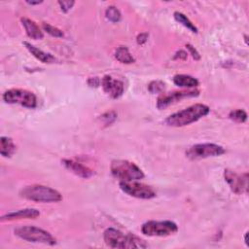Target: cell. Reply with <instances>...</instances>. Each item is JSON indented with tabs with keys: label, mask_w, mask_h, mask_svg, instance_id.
<instances>
[{
	"label": "cell",
	"mask_w": 249,
	"mask_h": 249,
	"mask_svg": "<svg viewBox=\"0 0 249 249\" xmlns=\"http://www.w3.org/2000/svg\"><path fill=\"white\" fill-rule=\"evenodd\" d=\"M225 180L229 184L231 190L236 194L241 195L243 193H247L248 191V173H242L237 174L236 172L225 169L224 172Z\"/></svg>",
	"instance_id": "obj_11"
},
{
	"label": "cell",
	"mask_w": 249,
	"mask_h": 249,
	"mask_svg": "<svg viewBox=\"0 0 249 249\" xmlns=\"http://www.w3.org/2000/svg\"><path fill=\"white\" fill-rule=\"evenodd\" d=\"M105 16L112 22H118L121 19V13L115 6H109L105 11Z\"/></svg>",
	"instance_id": "obj_22"
},
{
	"label": "cell",
	"mask_w": 249,
	"mask_h": 249,
	"mask_svg": "<svg viewBox=\"0 0 249 249\" xmlns=\"http://www.w3.org/2000/svg\"><path fill=\"white\" fill-rule=\"evenodd\" d=\"M209 112L210 109L207 105L196 103L174 114H171L165 119L164 122L169 126H185L205 117L209 114Z\"/></svg>",
	"instance_id": "obj_1"
},
{
	"label": "cell",
	"mask_w": 249,
	"mask_h": 249,
	"mask_svg": "<svg viewBox=\"0 0 249 249\" xmlns=\"http://www.w3.org/2000/svg\"><path fill=\"white\" fill-rule=\"evenodd\" d=\"M14 232L19 238L29 242L43 243L47 245H54L56 243L55 238L49 231L38 227L21 226L16 228Z\"/></svg>",
	"instance_id": "obj_5"
},
{
	"label": "cell",
	"mask_w": 249,
	"mask_h": 249,
	"mask_svg": "<svg viewBox=\"0 0 249 249\" xmlns=\"http://www.w3.org/2000/svg\"><path fill=\"white\" fill-rule=\"evenodd\" d=\"M164 83L159 80L156 81H152L149 85H148V89L151 93H161L162 90L164 89Z\"/></svg>",
	"instance_id": "obj_23"
},
{
	"label": "cell",
	"mask_w": 249,
	"mask_h": 249,
	"mask_svg": "<svg viewBox=\"0 0 249 249\" xmlns=\"http://www.w3.org/2000/svg\"><path fill=\"white\" fill-rule=\"evenodd\" d=\"M3 99L9 104H19L23 107L33 109L37 105L36 95L26 89H11L4 92Z\"/></svg>",
	"instance_id": "obj_7"
},
{
	"label": "cell",
	"mask_w": 249,
	"mask_h": 249,
	"mask_svg": "<svg viewBox=\"0 0 249 249\" xmlns=\"http://www.w3.org/2000/svg\"><path fill=\"white\" fill-rule=\"evenodd\" d=\"M20 22L24 27L25 32L29 38L33 40H40L44 37L43 32L41 31L39 26L35 23V21H33L32 19L23 17L20 18Z\"/></svg>",
	"instance_id": "obj_15"
},
{
	"label": "cell",
	"mask_w": 249,
	"mask_h": 249,
	"mask_svg": "<svg viewBox=\"0 0 249 249\" xmlns=\"http://www.w3.org/2000/svg\"><path fill=\"white\" fill-rule=\"evenodd\" d=\"M20 196L36 201V202H58L62 200V196L61 194L48 186L44 185H30L24 187L20 192H19Z\"/></svg>",
	"instance_id": "obj_3"
},
{
	"label": "cell",
	"mask_w": 249,
	"mask_h": 249,
	"mask_svg": "<svg viewBox=\"0 0 249 249\" xmlns=\"http://www.w3.org/2000/svg\"><path fill=\"white\" fill-rule=\"evenodd\" d=\"M43 1H26V3L27 4H29V5H38V4H41Z\"/></svg>",
	"instance_id": "obj_30"
},
{
	"label": "cell",
	"mask_w": 249,
	"mask_h": 249,
	"mask_svg": "<svg viewBox=\"0 0 249 249\" xmlns=\"http://www.w3.org/2000/svg\"><path fill=\"white\" fill-rule=\"evenodd\" d=\"M17 147L11 138L2 136L0 138V154L5 158H10L16 152Z\"/></svg>",
	"instance_id": "obj_18"
},
{
	"label": "cell",
	"mask_w": 249,
	"mask_h": 249,
	"mask_svg": "<svg viewBox=\"0 0 249 249\" xmlns=\"http://www.w3.org/2000/svg\"><path fill=\"white\" fill-rule=\"evenodd\" d=\"M245 42H246V44H247V36L245 35Z\"/></svg>",
	"instance_id": "obj_31"
},
{
	"label": "cell",
	"mask_w": 249,
	"mask_h": 249,
	"mask_svg": "<svg viewBox=\"0 0 249 249\" xmlns=\"http://www.w3.org/2000/svg\"><path fill=\"white\" fill-rule=\"evenodd\" d=\"M23 45L25 46V48L28 50V52L34 56L36 57L38 60H40L41 62L43 63H53L56 59L53 55H52L51 53H46L38 48H36L35 46L31 45L30 43L28 42H23Z\"/></svg>",
	"instance_id": "obj_16"
},
{
	"label": "cell",
	"mask_w": 249,
	"mask_h": 249,
	"mask_svg": "<svg viewBox=\"0 0 249 249\" xmlns=\"http://www.w3.org/2000/svg\"><path fill=\"white\" fill-rule=\"evenodd\" d=\"M42 25H43L44 30H45L47 33H49L50 35H52V36H53V37H58V38L63 37V32H62L60 29H58L57 27H55V26H53V25H51V24H49V23H46V22H43Z\"/></svg>",
	"instance_id": "obj_24"
},
{
	"label": "cell",
	"mask_w": 249,
	"mask_h": 249,
	"mask_svg": "<svg viewBox=\"0 0 249 249\" xmlns=\"http://www.w3.org/2000/svg\"><path fill=\"white\" fill-rule=\"evenodd\" d=\"M101 87L103 90L112 98H119L124 93V86L120 80L114 79L109 75H105L101 80Z\"/></svg>",
	"instance_id": "obj_12"
},
{
	"label": "cell",
	"mask_w": 249,
	"mask_h": 249,
	"mask_svg": "<svg viewBox=\"0 0 249 249\" xmlns=\"http://www.w3.org/2000/svg\"><path fill=\"white\" fill-rule=\"evenodd\" d=\"M147 39H148V34H147V33H140V34L137 36L136 41H137L138 44L142 45V44L146 43Z\"/></svg>",
	"instance_id": "obj_28"
},
{
	"label": "cell",
	"mask_w": 249,
	"mask_h": 249,
	"mask_svg": "<svg viewBox=\"0 0 249 249\" xmlns=\"http://www.w3.org/2000/svg\"><path fill=\"white\" fill-rule=\"evenodd\" d=\"M173 83L180 88H188V89L196 88L199 84L196 78L190 75H185V74L175 75L173 77Z\"/></svg>",
	"instance_id": "obj_17"
},
{
	"label": "cell",
	"mask_w": 249,
	"mask_h": 249,
	"mask_svg": "<svg viewBox=\"0 0 249 249\" xmlns=\"http://www.w3.org/2000/svg\"><path fill=\"white\" fill-rule=\"evenodd\" d=\"M199 94L197 89H191V90H174L171 92H164L161 93L157 100V107L159 109H164L184 98L188 97H196Z\"/></svg>",
	"instance_id": "obj_10"
},
{
	"label": "cell",
	"mask_w": 249,
	"mask_h": 249,
	"mask_svg": "<svg viewBox=\"0 0 249 249\" xmlns=\"http://www.w3.org/2000/svg\"><path fill=\"white\" fill-rule=\"evenodd\" d=\"M39 216H40L39 210L35 208H25L18 211L9 212L1 216L0 220L4 222V221H14V220H20V219H36Z\"/></svg>",
	"instance_id": "obj_14"
},
{
	"label": "cell",
	"mask_w": 249,
	"mask_h": 249,
	"mask_svg": "<svg viewBox=\"0 0 249 249\" xmlns=\"http://www.w3.org/2000/svg\"><path fill=\"white\" fill-rule=\"evenodd\" d=\"M119 186L124 193L136 198L150 199L156 196V192L152 187L137 181H121Z\"/></svg>",
	"instance_id": "obj_9"
},
{
	"label": "cell",
	"mask_w": 249,
	"mask_h": 249,
	"mask_svg": "<svg viewBox=\"0 0 249 249\" xmlns=\"http://www.w3.org/2000/svg\"><path fill=\"white\" fill-rule=\"evenodd\" d=\"M174 18L176 21H178L179 23H181L182 25H184L185 27H187L189 30H191L194 33H197V28L196 26L181 12H175L173 14Z\"/></svg>",
	"instance_id": "obj_20"
},
{
	"label": "cell",
	"mask_w": 249,
	"mask_h": 249,
	"mask_svg": "<svg viewBox=\"0 0 249 249\" xmlns=\"http://www.w3.org/2000/svg\"><path fill=\"white\" fill-rule=\"evenodd\" d=\"M61 162L65 166L66 169H68L69 171H71L72 173H74L75 175H77L79 177L88 179L94 175V171L91 168H89V166L84 165L81 162L76 161L74 160L64 159L61 160Z\"/></svg>",
	"instance_id": "obj_13"
},
{
	"label": "cell",
	"mask_w": 249,
	"mask_h": 249,
	"mask_svg": "<svg viewBox=\"0 0 249 249\" xmlns=\"http://www.w3.org/2000/svg\"><path fill=\"white\" fill-rule=\"evenodd\" d=\"M226 153V150L214 143H200L191 146L186 151V157L190 160H201L211 157H219Z\"/></svg>",
	"instance_id": "obj_8"
},
{
	"label": "cell",
	"mask_w": 249,
	"mask_h": 249,
	"mask_svg": "<svg viewBox=\"0 0 249 249\" xmlns=\"http://www.w3.org/2000/svg\"><path fill=\"white\" fill-rule=\"evenodd\" d=\"M229 118L236 123H244L247 120V113L241 109L232 110L230 112Z\"/></svg>",
	"instance_id": "obj_21"
},
{
	"label": "cell",
	"mask_w": 249,
	"mask_h": 249,
	"mask_svg": "<svg viewBox=\"0 0 249 249\" xmlns=\"http://www.w3.org/2000/svg\"><path fill=\"white\" fill-rule=\"evenodd\" d=\"M100 83H101V81L99 80V78H97V77H92V78H89V80H88V84H89V87H94V88H97L99 85H100Z\"/></svg>",
	"instance_id": "obj_27"
},
{
	"label": "cell",
	"mask_w": 249,
	"mask_h": 249,
	"mask_svg": "<svg viewBox=\"0 0 249 249\" xmlns=\"http://www.w3.org/2000/svg\"><path fill=\"white\" fill-rule=\"evenodd\" d=\"M103 239L111 248H146L148 244L145 240L140 237L131 234V233H124L123 231L114 229L108 228L103 232Z\"/></svg>",
	"instance_id": "obj_2"
},
{
	"label": "cell",
	"mask_w": 249,
	"mask_h": 249,
	"mask_svg": "<svg viewBox=\"0 0 249 249\" xmlns=\"http://www.w3.org/2000/svg\"><path fill=\"white\" fill-rule=\"evenodd\" d=\"M112 175L121 181H137L144 178V173L134 162L125 160H114L111 162Z\"/></svg>",
	"instance_id": "obj_4"
},
{
	"label": "cell",
	"mask_w": 249,
	"mask_h": 249,
	"mask_svg": "<svg viewBox=\"0 0 249 249\" xmlns=\"http://www.w3.org/2000/svg\"><path fill=\"white\" fill-rule=\"evenodd\" d=\"M115 57L118 61L124 64H130L135 61V58L132 56V54L129 53L128 49L124 46H121L117 48L115 52Z\"/></svg>",
	"instance_id": "obj_19"
},
{
	"label": "cell",
	"mask_w": 249,
	"mask_h": 249,
	"mask_svg": "<svg viewBox=\"0 0 249 249\" xmlns=\"http://www.w3.org/2000/svg\"><path fill=\"white\" fill-rule=\"evenodd\" d=\"M178 227L172 221H148L141 227V232L148 236H168L177 232Z\"/></svg>",
	"instance_id": "obj_6"
},
{
	"label": "cell",
	"mask_w": 249,
	"mask_h": 249,
	"mask_svg": "<svg viewBox=\"0 0 249 249\" xmlns=\"http://www.w3.org/2000/svg\"><path fill=\"white\" fill-rule=\"evenodd\" d=\"M57 3H58V5L60 6L61 11L64 12V13H67V12L73 7V5L75 4L74 1H69V0H66V1H58Z\"/></svg>",
	"instance_id": "obj_25"
},
{
	"label": "cell",
	"mask_w": 249,
	"mask_h": 249,
	"mask_svg": "<svg viewBox=\"0 0 249 249\" xmlns=\"http://www.w3.org/2000/svg\"><path fill=\"white\" fill-rule=\"evenodd\" d=\"M186 48L188 49L190 54H192L193 58H195L196 60L200 59V54H199V53L195 49V47H193L191 44H187V45H186Z\"/></svg>",
	"instance_id": "obj_26"
},
{
	"label": "cell",
	"mask_w": 249,
	"mask_h": 249,
	"mask_svg": "<svg viewBox=\"0 0 249 249\" xmlns=\"http://www.w3.org/2000/svg\"><path fill=\"white\" fill-rule=\"evenodd\" d=\"M176 54H177V55H176L175 57H182L183 59H185V58L187 57V53L184 52V51H179Z\"/></svg>",
	"instance_id": "obj_29"
}]
</instances>
